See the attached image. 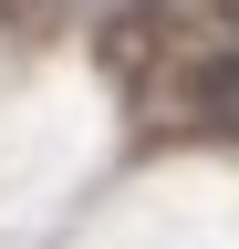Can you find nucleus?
I'll list each match as a JSON object with an SVG mask.
<instances>
[{
    "label": "nucleus",
    "instance_id": "nucleus-1",
    "mask_svg": "<svg viewBox=\"0 0 239 249\" xmlns=\"http://www.w3.org/2000/svg\"><path fill=\"white\" fill-rule=\"evenodd\" d=\"M198 124H219V135H239V42L219 62H198Z\"/></svg>",
    "mask_w": 239,
    "mask_h": 249
}]
</instances>
